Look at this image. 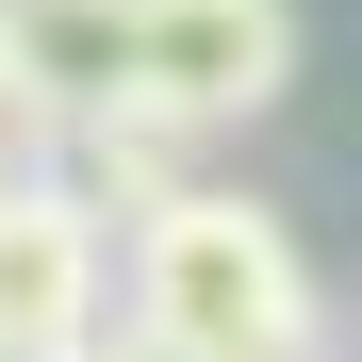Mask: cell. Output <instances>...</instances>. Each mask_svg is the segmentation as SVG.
Masks as SVG:
<instances>
[{
    "instance_id": "obj_1",
    "label": "cell",
    "mask_w": 362,
    "mask_h": 362,
    "mask_svg": "<svg viewBox=\"0 0 362 362\" xmlns=\"http://www.w3.org/2000/svg\"><path fill=\"white\" fill-rule=\"evenodd\" d=\"M132 329L165 362H329V296L296 230L230 181H165L132 214Z\"/></svg>"
},
{
    "instance_id": "obj_2",
    "label": "cell",
    "mask_w": 362,
    "mask_h": 362,
    "mask_svg": "<svg viewBox=\"0 0 362 362\" xmlns=\"http://www.w3.org/2000/svg\"><path fill=\"white\" fill-rule=\"evenodd\" d=\"M296 83V0H132V83L165 132H247Z\"/></svg>"
},
{
    "instance_id": "obj_3",
    "label": "cell",
    "mask_w": 362,
    "mask_h": 362,
    "mask_svg": "<svg viewBox=\"0 0 362 362\" xmlns=\"http://www.w3.org/2000/svg\"><path fill=\"white\" fill-rule=\"evenodd\" d=\"M115 296V247H99V198L66 165H0V362H49L83 346Z\"/></svg>"
},
{
    "instance_id": "obj_4",
    "label": "cell",
    "mask_w": 362,
    "mask_h": 362,
    "mask_svg": "<svg viewBox=\"0 0 362 362\" xmlns=\"http://www.w3.org/2000/svg\"><path fill=\"white\" fill-rule=\"evenodd\" d=\"M0 66H17L49 115H83L132 83V0H0Z\"/></svg>"
},
{
    "instance_id": "obj_5",
    "label": "cell",
    "mask_w": 362,
    "mask_h": 362,
    "mask_svg": "<svg viewBox=\"0 0 362 362\" xmlns=\"http://www.w3.org/2000/svg\"><path fill=\"white\" fill-rule=\"evenodd\" d=\"M49 362H165L148 329H83V346H49Z\"/></svg>"
}]
</instances>
